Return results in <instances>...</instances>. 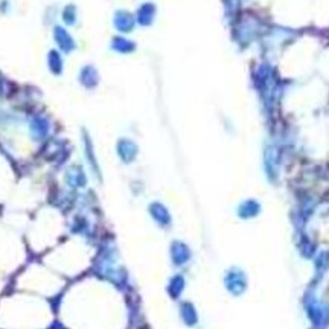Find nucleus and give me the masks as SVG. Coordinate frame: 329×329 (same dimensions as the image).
I'll return each mask as SVG.
<instances>
[{
  "mask_svg": "<svg viewBox=\"0 0 329 329\" xmlns=\"http://www.w3.org/2000/svg\"><path fill=\"white\" fill-rule=\"evenodd\" d=\"M53 40H55V44H57L58 50L63 53H72L76 49V43H75L73 37L66 29H63V27H55Z\"/></svg>",
  "mask_w": 329,
  "mask_h": 329,
  "instance_id": "1",
  "label": "nucleus"
},
{
  "mask_svg": "<svg viewBox=\"0 0 329 329\" xmlns=\"http://www.w3.org/2000/svg\"><path fill=\"white\" fill-rule=\"evenodd\" d=\"M31 133L35 139L41 141L50 134V122L46 116L37 115L31 119Z\"/></svg>",
  "mask_w": 329,
  "mask_h": 329,
  "instance_id": "2",
  "label": "nucleus"
},
{
  "mask_svg": "<svg viewBox=\"0 0 329 329\" xmlns=\"http://www.w3.org/2000/svg\"><path fill=\"white\" fill-rule=\"evenodd\" d=\"M46 63H47V69L52 75H61L63 73V69H64V60L61 57V53L57 50V49H52L47 52V58H46Z\"/></svg>",
  "mask_w": 329,
  "mask_h": 329,
  "instance_id": "3",
  "label": "nucleus"
},
{
  "mask_svg": "<svg viewBox=\"0 0 329 329\" xmlns=\"http://www.w3.org/2000/svg\"><path fill=\"white\" fill-rule=\"evenodd\" d=\"M79 82L84 87L92 89L96 84V72L92 66H84L79 72Z\"/></svg>",
  "mask_w": 329,
  "mask_h": 329,
  "instance_id": "4",
  "label": "nucleus"
},
{
  "mask_svg": "<svg viewBox=\"0 0 329 329\" xmlns=\"http://www.w3.org/2000/svg\"><path fill=\"white\" fill-rule=\"evenodd\" d=\"M66 181H67V184L72 186V187H79V186H84L86 178H84V174H82L79 169L72 168V169H69L67 174H66Z\"/></svg>",
  "mask_w": 329,
  "mask_h": 329,
  "instance_id": "5",
  "label": "nucleus"
},
{
  "mask_svg": "<svg viewBox=\"0 0 329 329\" xmlns=\"http://www.w3.org/2000/svg\"><path fill=\"white\" fill-rule=\"evenodd\" d=\"M84 151H86V156H87V160H89V163H90L92 169H93V171H98L96 159H95V156H93V150H92V142H90V139H89L87 136L84 137Z\"/></svg>",
  "mask_w": 329,
  "mask_h": 329,
  "instance_id": "6",
  "label": "nucleus"
}]
</instances>
